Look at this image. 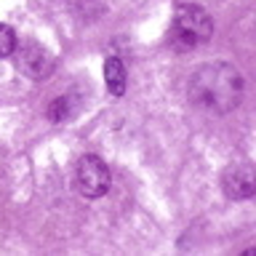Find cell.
I'll return each mask as SVG.
<instances>
[{"label":"cell","instance_id":"6da1fadb","mask_svg":"<svg viewBox=\"0 0 256 256\" xmlns=\"http://www.w3.org/2000/svg\"><path fill=\"white\" fill-rule=\"evenodd\" d=\"M243 75L227 62H211L192 72L187 83V99L195 110L208 115H227L243 102Z\"/></svg>","mask_w":256,"mask_h":256},{"label":"cell","instance_id":"7a4b0ae2","mask_svg":"<svg viewBox=\"0 0 256 256\" xmlns=\"http://www.w3.org/2000/svg\"><path fill=\"white\" fill-rule=\"evenodd\" d=\"M214 35V19L208 16L206 8L195 3H182L176 6L171 30H168V46L174 51H192V48L203 46L208 38Z\"/></svg>","mask_w":256,"mask_h":256},{"label":"cell","instance_id":"3957f363","mask_svg":"<svg viewBox=\"0 0 256 256\" xmlns=\"http://www.w3.org/2000/svg\"><path fill=\"white\" fill-rule=\"evenodd\" d=\"M110 184H112V176H110V168L107 163L99 158V155H83L78 163V171H75V187L83 198H104L110 192Z\"/></svg>","mask_w":256,"mask_h":256},{"label":"cell","instance_id":"277c9868","mask_svg":"<svg viewBox=\"0 0 256 256\" xmlns=\"http://www.w3.org/2000/svg\"><path fill=\"white\" fill-rule=\"evenodd\" d=\"M14 59H16V67H19L27 78L32 80H43L54 72V56L48 54V48H43L38 40H16V48H14Z\"/></svg>","mask_w":256,"mask_h":256},{"label":"cell","instance_id":"5b68a950","mask_svg":"<svg viewBox=\"0 0 256 256\" xmlns=\"http://www.w3.org/2000/svg\"><path fill=\"white\" fill-rule=\"evenodd\" d=\"M222 190L230 200H248L256 192V179H254V168L243 163V166H230L222 174Z\"/></svg>","mask_w":256,"mask_h":256},{"label":"cell","instance_id":"8992f818","mask_svg":"<svg viewBox=\"0 0 256 256\" xmlns=\"http://www.w3.org/2000/svg\"><path fill=\"white\" fill-rule=\"evenodd\" d=\"M126 64L118 59V56H110L104 62V83H107V91L115 94V96H123L126 94Z\"/></svg>","mask_w":256,"mask_h":256},{"label":"cell","instance_id":"52a82bcc","mask_svg":"<svg viewBox=\"0 0 256 256\" xmlns=\"http://www.w3.org/2000/svg\"><path fill=\"white\" fill-rule=\"evenodd\" d=\"M75 115V102H72V96H59V99L51 102V107H48V118L54 120V123H64V120H70Z\"/></svg>","mask_w":256,"mask_h":256},{"label":"cell","instance_id":"ba28073f","mask_svg":"<svg viewBox=\"0 0 256 256\" xmlns=\"http://www.w3.org/2000/svg\"><path fill=\"white\" fill-rule=\"evenodd\" d=\"M16 32L8 27V24H0V56H11L16 48Z\"/></svg>","mask_w":256,"mask_h":256}]
</instances>
